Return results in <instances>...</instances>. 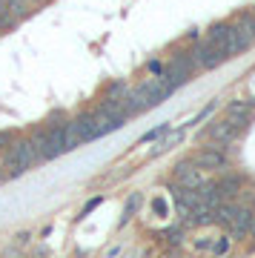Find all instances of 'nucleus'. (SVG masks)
I'll return each mask as SVG.
<instances>
[{
  "mask_svg": "<svg viewBox=\"0 0 255 258\" xmlns=\"http://www.w3.org/2000/svg\"><path fill=\"white\" fill-rule=\"evenodd\" d=\"M40 158H37V149L32 141H15L9 149H6V155H3V164H6V178H18L20 172H26L32 164H37Z\"/></svg>",
  "mask_w": 255,
  "mask_h": 258,
  "instance_id": "f257e3e1",
  "label": "nucleus"
},
{
  "mask_svg": "<svg viewBox=\"0 0 255 258\" xmlns=\"http://www.w3.org/2000/svg\"><path fill=\"white\" fill-rule=\"evenodd\" d=\"M195 69H198V66H195V60H192L189 52H178V55H172L169 63L164 66V78L178 89V86H183V83L189 81Z\"/></svg>",
  "mask_w": 255,
  "mask_h": 258,
  "instance_id": "f03ea898",
  "label": "nucleus"
},
{
  "mask_svg": "<svg viewBox=\"0 0 255 258\" xmlns=\"http://www.w3.org/2000/svg\"><path fill=\"white\" fill-rule=\"evenodd\" d=\"M189 55H192V60H195V66H198V69H218V66L224 63V60H229V57L224 55V52H218L215 46H210L207 40L195 43Z\"/></svg>",
  "mask_w": 255,
  "mask_h": 258,
  "instance_id": "7ed1b4c3",
  "label": "nucleus"
},
{
  "mask_svg": "<svg viewBox=\"0 0 255 258\" xmlns=\"http://www.w3.org/2000/svg\"><path fill=\"white\" fill-rule=\"evenodd\" d=\"M192 164L198 166V169H224L227 166V155H224V147H204L198 149L195 155L189 158Z\"/></svg>",
  "mask_w": 255,
  "mask_h": 258,
  "instance_id": "20e7f679",
  "label": "nucleus"
},
{
  "mask_svg": "<svg viewBox=\"0 0 255 258\" xmlns=\"http://www.w3.org/2000/svg\"><path fill=\"white\" fill-rule=\"evenodd\" d=\"M175 184L183 189H198L204 184V175L192 161H181V164H175Z\"/></svg>",
  "mask_w": 255,
  "mask_h": 258,
  "instance_id": "39448f33",
  "label": "nucleus"
},
{
  "mask_svg": "<svg viewBox=\"0 0 255 258\" xmlns=\"http://www.w3.org/2000/svg\"><path fill=\"white\" fill-rule=\"evenodd\" d=\"M207 135H210L218 147H224V144H229V141L238 135V126L232 123V120H227V118H224V120H212L210 129H207Z\"/></svg>",
  "mask_w": 255,
  "mask_h": 258,
  "instance_id": "423d86ee",
  "label": "nucleus"
},
{
  "mask_svg": "<svg viewBox=\"0 0 255 258\" xmlns=\"http://www.w3.org/2000/svg\"><path fill=\"white\" fill-rule=\"evenodd\" d=\"M249 224H252V210L249 207H238L227 230L232 232V238H244L246 232H249Z\"/></svg>",
  "mask_w": 255,
  "mask_h": 258,
  "instance_id": "0eeeda50",
  "label": "nucleus"
},
{
  "mask_svg": "<svg viewBox=\"0 0 255 258\" xmlns=\"http://www.w3.org/2000/svg\"><path fill=\"white\" fill-rule=\"evenodd\" d=\"M227 37H229V23H212V26L207 29V37H204V40H207L210 46H215L218 52L227 55Z\"/></svg>",
  "mask_w": 255,
  "mask_h": 258,
  "instance_id": "6e6552de",
  "label": "nucleus"
},
{
  "mask_svg": "<svg viewBox=\"0 0 255 258\" xmlns=\"http://www.w3.org/2000/svg\"><path fill=\"white\" fill-rule=\"evenodd\" d=\"M98 112L103 115V118L115 120L118 126H123V123H126V118H129V112L123 109V103H120V101H109V98H103V101H100Z\"/></svg>",
  "mask_w": 255,
  "mask_h": 258,
  "instance_id": "1a4fd4ad",
  "label": "nucleus"
},
{
  "mask_svg": "<svg viewBox=\"0 0 255 258\" xmlns=\"http://www.w3.org/2000/svg\"><path fill=\"white\" fill-rule=\"evenodd\" d=\"M249 112H252V103L246 101H235L227 106V120H232L238 129H244L246 123H249Z\"/></svg>",
  "mask_w": 255,
  "mask_h": 258,
  "instance_id": "9d476101",
  "label": "nucleus"
},
{
  "mask_svg": "<svg viewBox=\"0 0 255 258\" xmlns=\"http://www.w3.org/2000/svg\"><path fill=\"white\" fill-rule=\"evenodd\" d=\"M218 192H221V198L227 201V198H238V192H241V186H244V181L238 175H229V178H224V181H218Z\"/></svg>",
  "mask_w": 255,
  "mask_h": 258,
  "instance_id": "9b49d317",
  "label": "nucleus"
},
{
  "mask_svg": "<svg viewBox=\"0 0 255 258\" xmlns=\"http://www.w3.org/2000/svg\"><path fill=\"white\" fill-rule=\"evenodd\" d=\"M60 132H63V149H66V152H69V149H78L83 144L81 132H78V126H75V120H66Z\"/></svg>",
  "mask_w": 255,
  "mask_h": 258,
  "instance_id": "f8f14e48",
  "label": "nucleus"
},
{
  "mask_svg": "<svg viewBox=\"0 0 255 258\" xmlns=\"http://www.w3.org/2000/svg\"><path fill=\"white\" fill-rule=\"evenodd\" d=\"M141 207V195H129V201H126V207H123V215H120V224H126L132 215H135V210Z\"/></svg>",
  "mask_w": 255,
  "mask_h": 258,
  "instance_id": "ddd939ff",
  "label": "nucleus"
},
{
  "mask_svg": "<svg viewBox=\"0 0 255 258\" xmlns=\"http://www.w3.org/2000/svg\"><path fill=\"white\" fill-rule=\"evenodd\" d=\"M18 23V18L9 12V6H6V0H0V29H12Z\"/></svg>",
  "mask_w": 255,
  "mask_h": 258,
  "instance_id": "4468645a",
  "label": "nucleus"
},
{
  "mask_svg": "<svg viewBox=\"0 0 255 258\" xmlns=\"http://www.w3.org/2000/svg\"><path fill=\"white\" fill-rule=\"evenodd\" d=\"M6 6H9V12L15 18H23V15H29V9H32L26 0H6Z\"/></svg>",
  "mask_w": 255,
  "mask_h": 258,
  "instance_id": "2eb2a0df",
  "label": "nucleus"
},
{
  "mask_svg": "<svg viewBox=\"0 0 255 258\" xmlns=\"http://www.w3.org/2000/svg\"><path fill=\"white\" fill-rule=\"evenodd\" d=\"M126 92H129V86L118 81V83H112L109 89H106V98H109V101H120V98H123Z\"/></svg>",
  "mask_w": 255,
  "mask_h": 258,
  "instance_id": "dca6fc26",
  "label": "nucleus"
},
{
  "mask_svg": "<svg viewBox=\"0 0 255 258\" xmlns=\"http://www.w3.org/2000/svg\"><path fill=\"white\" fill-rule=\"evenodd\" d=\"M66 120H69V118H66L63 112H52V115H49V120H46V123H49L46 129H57V126H63Z\"/></svg>",
  "mask_w": 255,
  "mask_h": 258,
  "instance_id": "f3484780",
  "label": "nucleus"
},
{
  "mask_svg": "<svg viewBox=\"0 0 255 258\" xmlns=\"http://www.w3.org/2000/svg\"><path fill=\"white\" fill-rule=\"evenodd\" d=\"M164 132H166V123H161V126H155V129H149V132L144 135V144H149V141H155L158 135H164Z\"/></svg>",
  "mask_w": 255,
  "mask_h": 258,
  "instance_id": "a211bd4d",
  "label": "nucleus"
},
{
  "mask_svg": "<svg viewBox=\"0 0 255 258\" xmlns=\"http://www.w3.org/2000/svg\"><path fill=\"white\" fill-rule=\"evenodd\" d=\"M164 66L166 63H161V60H149V66H146V69H149V75H164Z\"/></svg>",
  "mask_w": 255,
  "mask_h": 258,
  "instance_id": "6ab92c4d",
  "label": "nucleus"
},
{
  "mask_svg": "<svg viewBox=\"0 0 255 258\" xmlns=\"http://www.w3.org/2000/svg\"><path fill=\"white\" fill-rule=\"evenodd\" d=\"M229 249V238H221L218 244H215V247H212V252H215V255H224V252H227Z\"/></svg>",
  "mask_w": 255,
  "mask_h": 258,
  "instance_id": "aec40b11",
  "label": "nucleus"
},
{
  "mask_svg": "<svg viewBox=\"0 0 255 258\" xmlns=\"http://www.w3.org/2000/svg\"><path fill=\"white\" fill-rule=\"evenodd\" d=\"M12 138H15V135H12V132H0V149H6L12 144Z\"/></svg>",
  "mask_w": 255,
  "mask_h": 258,
  "instance_id": "412c9836",
  "label": "nucleus"
},
{
  "mask_svg": "<svg viewBox=\"0 0 255 258\" xmlns=\"http://www.w3.org/2000/svg\"><path fill=\"white\" fill-rule=\"evenodd\" d=\"M98 204H100V198H92V201L86 204V207H83V215H89V212L95 210V207H98Z\"/></svg>",
  "mask_w": 255,
  "mask_h": 258,
  "instance_id": "4be33fe9",
  "label": "nucleus"
},
{
  "mask_svg": "<svg viewBox=\"0 0 255 258\" xmlns=\"http://www.w3.org/2000/svg\"><path fill=\"white\" fill-rule=\"evenodd\" d=\"M244 15H246V20H249V26H252V32H255V9L244 12Z\"/></svg>",
  "mask_w": 255,
  "mask_h": 258,
  "instance_id": "5701e85b",
  "label": "nucleus"
},
{
  "mask_svg": "<svg viewBox=\"0 0 255 258\" xmlns=\"http://www.w3.org/2000/svg\"><path fill=\"white\" fill-rule=\"evenodd\" d=\"M249 235H252V241H255V212H252V224H249Z\"/></svg>",
  "mask_w": 255,
  "mask_h": 258,
  "instance_id": "b1692460",
  "label": "nucleus"
},
{
  "mask_svg": "<svg viewBox=\"0 0 255 258\" xmlns=\"http://www.w3.org/2000/svg\"><path fill=\"white\" fill-rule=\"evenodd\" d=\"M26 3H29V6H35V3H40V0H26Z\"/></svg>",
  "mask_w": 255,
  "mask_h": 258,
  "instance_id": "393cba45",
  "label": "nucleus"
},
{
  "mask_svg": "<svg viewBox=\"0 0 255 258\" xmlns=\"http://www.w3.org/2000/svg\"><path fill=\"white\" fill-rule=\"evenodd\" d=\"M3 178H6V175H0V184H3Z\"/></svg>",
  "mask_w": 255,
  "mask_h": 258,
  "instance_id": "a878e982",
  "label": "nucleus"
}]
</instances>
